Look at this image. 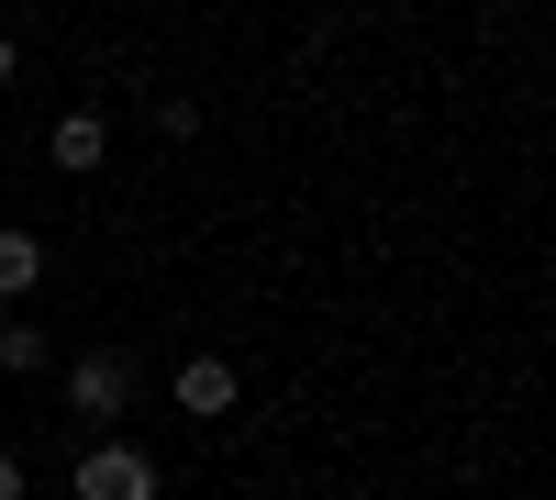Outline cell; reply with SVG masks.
<instances>
[{"label":"cell","mask_w":556,"mask_h":500,"mask_svg":"<svg viewBox=\"0 0 556 500\" xmlns=\"http://www.w3.org/2000/svg\"><path fill=\"white\" fill-rule=\"evenodd\" d=\"M156 489H167V478H156V457H146L134 434H101V445L78 457V500H156Z\"/></svg>","instance_id":"cell-2"},{"label":"cell","mask_w":556,"mask_h":500,"mask_svg":"<svg viewBox=\"0 0 556 500\" xmlns=\"http://www.w3.org/2000/svg\"><path fill=\"white\" fill-rule=\"evenodd\" d=\"M0 500H23V457H12V445H0Z\"/></svg>","instance_id":"cell-7"},{"label":"cell","mask_w":556,"mask_h":500,"mask_svg":"<svg viewBox=\"0 0 556 500\" xmlns=\"http://www.w3.org/2000/svg\"><path fill=\"white\" fill-rule=\"evenodd\" d=\"M235 400H245V379H235V356H178V412H190V423H223V412H235Z\"/></svg>","instance_id":"cell-3"},{"label":"cell","mask_w":556,"mask_h":500,"mask_svg":"<svg viewBox=\"0 0 556 500\" xmlns=\"http://www.w3.org/2000/svg\"><path fill=\"white\" fill-rule=\"evenodd\" d=\"M0 379H45V323H34L23 300L0 311Z\"/></svg>","instance_id":"cell-6"},{"label":"cell","mask_w":556,"mask_h":500,"mask_svg":"<svg viewBox=\"0 0 556 500\" xmlns=\"http://www.w3.org/2000/svg\"><path fill=\"white\" fill-rule=\"evenodd\" d=\"M12 78H23V44H12V34H0V89H12Z\"/></svg>","instance_id":"cell-8"},{"label":"cell","mask_w":556,"mask_h":500,"mask_svg":"<svg viewBox=\"0 0 556 500\" xmlns=\"http://www.w3.org/2000/svg\"><path fill=\"white\" fill-rule=\"evenodd\" d=\"M67 412H78L89 434H112V423L134 412V356H123V345H89L78 368H67Z\"/></svg>","instance_id":"cell-1"},{"label":"cell","mask_w":556,"mask_h":500,"mask_svg":"<svg viewBox=\"0 0 556 500\" xmlns=\"http://www.w3.org/2000/svg\"><path fill=\"white\" fill-rule=\"evenodd\" d=\"M34 290H45V234L0 222V300H34Z\"/></svg>","instance_id":"cell-4"},{"label":"cell","mask_w":556,"mask_h":500,"mask_svg":"<svg viewBox=\"0 0 556 500\" xmlns=\"http://www.w3.org/2000/svg\"><path fill=\"white\" fill-rule=\"evenodd\" d=\"M45 156H56L67 178H89V167L112 156V123H101V112H67V123H56V145H45Z\"/></svg>","instance_id":"cell-5"}]
</instances>
